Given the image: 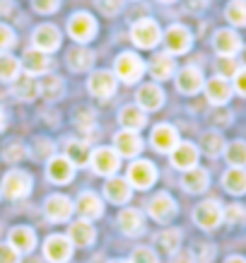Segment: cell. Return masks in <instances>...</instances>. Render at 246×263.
Here are the masks:
<instances>
[{
    "label": "cell",
    "instance_id": "6da1fadb",
    "mask_svg": "<svg viewBox=\"0 0 246 263\" xmlns=\"http://www.w3.org/2000/svg\"><path fill=\"white\" fill-rule=\"evenodd\" d=\"M130 41L138 48H155L162 41V29L152 17H143L130 24Z\"/></svg>",
    "mask_w": 246,
    "mask_h": 263
},
{
    "label": "cell",
    "instance_id": "7a4b0ae2",
    "mask_svg": "<svg viewBox=\"0 0 246 263\" xmlns=\"http://www.w3.org/2000/svg\"><path fill=\"white\" fill-rule=\"evenodd\" d=\"M143 72H145L143 58L130 53V51L121 53V56L116 58V63H113V75H116V80L126 82V85H135V82L143 78Z\"/></svg>",
    "mask_w": 246,
    "mask_h": 263
},
{
    "label": "cell",
    "instance_id": "3957f363",
    "mask_svg": "<svg viewBox=\"0 0 246 263\" xmlns=\"http://www.w3.org/2000/svg\"><path fill=\"white\" fill-rule=\"evenodd\" d=\"M68 34L75 44H89L97 36V20L89 12H75L68 20Z\"/></svg>",
    "mask_w": 246,
    "mask_h": 263
},
{
    "label": "cell",
    "instance_id": "277c9868",
    "mask_svg": "<svg viewBox=\"0 0 246 263\" xmlns=\"http://www.w3.org/2000/svg\"><path fill=\"white\" fill-rule=\"evenodd\" d=\"M162 39H164L167 53L181 56V53H188L191 44H193V34L183 24H172V27H167V32L162 34Z\"/></svg>",
    "mask_w": 246,
    "mask_h": 263
},
{
    "label": "cell",
    "instance_id": "5b68a950",
    "mask_svg": "<svg viewBox=\"0 0 246 263\" xmlns=\"http://www.w3.org/2000/svg\"><path fill=\"white\" fill-rule=\"evenodd\" d=\"M32 191V176L27 172H8L5 179H3V196L10 200H20V198H27Z\"/></svg>",
    "mask_w": 246,
    "mask_h": 263
},
{
    "label": "cell",
    "instance_id": "8992f818",
    "mask_svg": "<svg viewBox=\"0 0 246 263\" xmlns=\"http://www.w3.org/2000/svg\"><path fill=\"white\" fill-rule=\"evenodd\" d=\"M193 220H196V224L200 230H215L224 220V210L217 200H203L193 210Z\"/></svg>",
    "mask_w": 246,
    "mask_h": 263
},
{
    "label": "cell",
    "instance_id": "52a82bcc",
    "mask_svg": "<svg viewBox=\"0 0 246 263\" xmlns=\"http://www.w3.org/2000/svg\"><path fill=\"white\" fill-rule=\"evenodd\" d=\"M92 169L102 176H113L121 167V155L113 147H97L92 150V160H89Z\"/></svg>",
    "mask_w": 246,
    "mask_h": 263
},
{
    "label": "cell",
    "instance_id": "ba28073f",
    "mask_svg": "<svg viewBox=\"0 0 246 263\" xmlns=\"http://www.w3.org/2000/svg\"><path fill=\"white\" fill-rule=\"evenodd\" d=\"M32 44L41 53H53L61 48V29L56 24H39L32 34Z\"/></svg>",
    "mask_w": 246,
    "mask_h": 263
},
{
    "label": "cell",
    "instance_id": "9c48e42d",
    "mask_svg": "<svg viewBox=\"0 0 246 263\" xmlns=\"http://www.w3.org/2000/svg\"><path fill=\"white\" fill-rule=\"evenodd\" d=\"M128 183L135 189H150L152 183L157 181V167L147 160H135L128 167Z\"/></svg>",
    "mask_w": 246,
    "mask_h": 263
},
{
    "label": "cell",
    "instance_id": "30bf717a",
    "mask_svg": "<svg viewBox=\"0 0 246 263\" xmlns=\"http://www.w3.org/2000/svg\"><path fill=\"white\" fill-rule=\"evenodd\" d=\"M116 87H119V80H116V75L109 70H94L87 80L89 95L99 97V99H109V97L116 92Z\"/></svg>",
    "mask_w": 246,
    "mask_h": 263
},
{
    "label": "cell",
    "instance_id": "8fae6325",
    "mask_svg": "<svg viewBox=\"0 0 246 263\" xmlns=\"http://www.w3.org/2000/svg\"><path fill=\"white\" fill-rule=\"evenodd\" d=\"M75 213V203H72L68 196H48L46 203H44V215L51 220V222H65L70 220V215Z\"/></svg>",
    "mask_w": 246,
    "mask_h": 263
},
{
    "label": "cell",
    "instance_id": "7c38bea8",
    "mask_svg": "<svg viewBox=\"0 0 246 263\" xmlns=\"http://www.w3.org/2000/svg\"><path fill=\"white\" fill-rule=\"evenodd\" d=\"M44 256L51 263H65L72 256V241L63 234H51L44 241Z\"/></svg>",
    "mask_w": 246,
    "mask_h": 263
},
{
    "label": "cell",
    "instance_id": "4fadbf2b",
    "mask_svg": "<svg viewBox=\"0 0 246 263\" xmlns=\"http://www.w3.org/2000/svg\"><path fill=\"white\" fill-rule=\"evenodd\" d=\"M213 46L217 51V56L234 58L241 51V36L234 29H220V32H215Z\"/></svg>",
    "mask_w": 246,
    "mask_h": 263
},
{
    "label": "cell",
    "instance_id": "5bb4252c",
    "mask_svg": "<svg viewBox=\"0 0 246 263\" xmlns=\"http://www.w3.org/2000/svg\"><path fill=\"white\" fill-rule=\"evenodd\" d=\"M176 87L181 95H198L200 89L205 87V80H203V72L193 65H186L183 70H179L176 75Z\"/></svg>",
    "mask_w": 246,
    "mask_h": 263
},
{
    "label": "cell",
    "instance_id": "9a60e30c",
    "mask_svg": "<svg viewBox=\"0 0 246 263\" xmlns=\"http://www.w3.org/2000/svg\"><path fill=\"white\" fill-rule=\"evenodd\" d=\"M150 143H152V147L159 152H172L176 145H179V130H176L174 126H169V123H159V126H155V130H152Z\"/></svg>",
    "mask_w": 246,
    "mask_h": 263
},
{
    "label": "cell",
    "instance_id": "2e32d148",
    "mask_svg": "<svg viewBox=\"0 0 246 263\" xmlns=\"http://www.w3.org/2000/svg\"><path fill=\"white\" fill-rule=\"evenodd\" d=\"M147 213H150V217H155L157 222H169V220L176 215V203L169 193H157V196L147 203Z\"/></svg>",
    "mask_w": 246,
    "mask_h": 263
},
{
    "label": "cell",
    "instance_id": "e0dca14e",
    "mask_svg": "<svg viewBox=\"0 0 246 263\" xmlns=\"http://www.w3.org/2000/svg\"><path fill=\"white\" fill-rule=\"evenodd\" d=\"M169 155H172V164L181 172L198 167V147L193 143H179Z\"/></svg>",
    "mask_w": 246,
    "mask_h": 263
},
{
    "label": "cell",
    "instance_id": "ac0fdd59",
    "mask_svg": "<svg viewBox=\"0 0 246 263\" xmlns=\"http://www.w3.org/2000/svg\"><path fill=\"white\" fill-rule=\"evenodd\" d=\"M113 150L119 152L121 157H135L143 152V140L135 130H121L113 138Z\"/></svg>",
    "mask_w": 246,
    "mask_h": 263
},
{
    "label": "cell",
    "instance_id": "d6986e66",
    "mask_svg": "<svg viewBox=\"0 0 246 263\" xmlns=\"http://www.w3.org/2000/svg\"><path fill=\"white\" fill-rule=\"evenodd\" d=\"M48 68H51V58L48 53H41L36 48H29L22 58V70L27 75H32V78H41V75H46Z\"/></svg>",
    "mask_w": 246,
    "mask_h": 263
},
{
    "label": "cell",
    "instance_id": "ffe728a7",
    "mask_svg": "<svg viewBox=\"0 0 246 263\" xmlns=\"http://www.w3.org/2000/svg\"><path fill=\"white\" fill-rule=\"evenodd\" d=\"M75 210H78V215L82 217V220H97V217H102L104 213V205L102 200H99V196L92 191H85L82 196L78 198V203H75Z\"/></svg>",
    "mask_w": 246,
    "mask_h": 263
},
{
    "label": "cell",
    "instance_id": "44dd1931",
    "mask_svg": "<svg viewBox=\"0 0 246 263\" xmlns=\"http://www.w3.org/2000/svg\"><path fill=\"white\" fill-rule=\"evenodd\" d=\"M8 239H10L8 241L10 247L17 249L20 254H29V251H34V247H36V234H34V230L32 227H24V224L12 227Z\"/></svg>",
    "mask_w": 246,
    "mask_h": 263
},
{
    "label": "cell",
    "instance_id": "7402d4cb",
    "mask_svg": "<svg viewBox=\"0 0 246 263\" xmlns=\"http://www.w3.org/2000/svg\"><path fill=\"white\" fill-rule=\"evenodd\" d=\"M162 104H164V92H162L159 85L147 82V85H143V87L138 89V106L143 111H155Z\"/></svg>",
    "mask_w": 246,
    "mask_h": 263
},
{
    "label": "cell",
    "instance_id": "603a6c76",
    "mask_svg": "<svg viewBox=\"0 0 246 263\" xmlns=\"http://www.w3.org/2000/svg\"><path fill=\"white\" fill-rule=\"evenodd\" d=\"M205 97H207V102L215 104V106H222V104L230 102V97H232V85L230 80H224V78H213V80H207L205 82Z\"/></svg>",
    "mask_w": 246,
    "mask_h": 263
},
{
    "label": "cell",
    "instance_id": "cb8c5ba5",
    "mask_svg": "<svg viewBox=\"0 0 246 263\" xmlns=\"http://www.w3.org/2000/svg\"><path fill=\"white\" fill-rule=\"evenodd\" d=\"M130 193H133V186L128 183V179H121V176H111L109 181L104 183V196L111 200V203H128L130 200Z\"/></svg>",
    "mask_w": 246,
    "mask_h": 263
},
{
    "label": "cell",
    "instance_id": "d4e9b609",
    "mask_svg": "<svg viewBox=\"0 0 246 263\" xmlns=\"http://www.w3.org/2000/svg\"><path fill=\"white\" fill-rule=\"evenodd\" d=\"M46 174L53 183H70L72 174H75V167H72V162L68 157H51Z\"/></svg>",
    "mask_w": 246,
    "mask_h": 263
},
{
    "label": "cell",
    "instance_id": "484cf974",
    "mask_svg": "<svg viewBox=\"0 0 246 263\" xmlns=\"http://www.w3.org/2000/svg\"><path fill=\"white\" fill-rule=\"evenodd\" d=\"M119 123L123 126V130H140V128L147 126V116H145V111L140 109V106H135V104H128V106H123L119 114Z\"/></svg>",
    "mask_w": 246,
    "mask_h": 263
},
{
    "label": "cell",
    "instance_id": "4316f807",
    "mask_svg": "<svg viewBox=\"0 0 246 263\" xmlns=\"http://www.w3.org/2000/svg\"><path fill=\"white\" fill-rule=\"evenodd\" d=\"M94 237H97V232L89 220H78L68 230V239L72 241V247H89L94 241Z\"/></svg>",
    "mask_w": 246,
    "mask_h": 263
},
{
    "label": "cell",
    "instance_id": "83f0119b",
    "mask_svg": "<svg viewBox=\"0 0 246 263\" xmlns=\"http://www.w3.org/2000/svg\"><path fill=\"white\" fill-rule=\"evenodd\" d=\"M176 70V63H174V56L172 53H157V56H152L150 61V72L155 80H169Z\"/></svg>",
    "mask_w": 246,
    "mask_h": 263
},
{
    "label": "cell",
    "instance_id": "f1b7e54d",
    "mask_svg": "<svg viewBox=\"0 0 246 263\" xmlns=\"http://www.w3.org/2000/svg\"><path fill=\"white\" fill-rule=\"evenodd\" d=\"M36 85H39V97H44L48 102H56L63 97L65 85L56 75H41V78H36Z\"/></svg>",
    "mask_w": 246,
    "mask_h": 263
},
{
    "label": "cell",
    "instance_id": "f546056e",
    "mask_svg": "<svg viewBox=\"0 0 246 263\" xmlns=\"http://www.w3.org/2000/svg\"><path fill=\"white\" fill-rule=\"evenodd\" d=\"M207 183H210V176H207L205 169L193 167V169H188V172H183L181 186L188 193H203L207 189Z\"/></svg>",
    "mask_w": 246,
    "mask_h": 263
},
{
    "label": "cell",
    "instance_id": "4dcf8cb0",
    "mask_svg": "<svg viewBox=\"0 0 246 263\" xmlns=\"http://www.w3.org/2000/svg\"><path fill=\"white\" fill-rule=\"evenodd\" d=\"M224 191H230L232 196H241L246 193V169L244 167H230L222 176Z\"/></svg>",
    "mask_w": 246,
    "mask_h": 263
},
{
    "label": "cell",
    "instance_id": "1f68e13d",
    "mask_svg": "<svg viewBox=\"0 0 246 263\" xmlns=\"http://www.w3.org/2000/svg\"><path fill=\"white\" fill-rule=\"evenodd\" d=\"M143 215H140V210H135V208H126V210H121L119 215V227L123 234L128 237H135V234H140L143 232Z\"/></svg>",
    "mask_w": 246,
    "mask_h": 263
},
{
    "label": "cell",
    "instance_id": "d6a6232c",
    "mask_svg": "<svg viewBox=\"0 0 246 263\" xmlns=\"http://www.w3.org/2000/svg\"><path fill=\"white\" fill-rule=\"evenodd\" d=\"M65 157L72 162V167H85L92 160V147L85 140H70L65 147Z\"/></svg>",
    "mask_w": 246,
    "mask_h": 263
},
{
    "label": "cell",
    "instance_id": "836d02e7",
    "mask_svg": "<svg viewBox=\"0 0 246 263\" xmlns=\"http://www.w3.org/2000/svg\"><path fill=\"white\" fill-rule=\"evenodd\" d=\"M94 63V53L85 46H75L72 51H68V68L75 72H85L92 68Z\"/></svg>",
    "mask_w": 246,
    "mask_h": 263
},
{
    "label": "cell",
    "instance_id": "e575fe53",
    "mask_svg": "<svg viewBox=\"0 0 246 263\" xmlns=\"http://www.w3.org/2000/svg\"><path fill=\"white\" fill-rule=\"evenodd\" d=\"M22 72V63L10 53H0V80L3 82H15Z\"/></svg>",
    "mask_w": 246,
    "mask_h": 263
},
{
    "label": "cell",
    "instance_id": "d590c367",
    "mask_svg": "<svg viewBox=\"0 0 246 263\" xmlns=\"http://www.w3.org/2000/svg\"><path fill=\"white\" fill-rule=\"evenodd\" d=\"M15 95L24 102H32L34 97H39V85H36V78L32 75H20L15 80Z\"/></svg>",
    "mask_w": 246,
    "mask_h": 263
},
{
    "label": "cell",
    "instance_id": "8d00e7d4",
    "mask_svg": "<svg viewBox=\"0 0 246 263\" xmlns=\"http://www.w3.org/2000/svg\"><path fill=\"white\" fill-rule=\"evenodd\" d=\"M224 17L232 27H246V0H232L224 8Z\"/></svg>",
    "mask_w": 246,
    "mask_h": 263
},
{
    "label": "cell",
    "instance_id": "74e56055",
    "mask_svg": "<svg viewBox=\"0 0 246 263\" xmlns=\"http://www.w3.org/2000/svg\"><path fill=\"white\" fill-rule=\"evenodd\" d=\"M224 157L230 162V167H244L246 164V143L244 140H234L224 147Z\"/></svg>",
    "mask_w": 246,
    "mask_h": 263
},
{
    "label": "cell",
    "instance_id": "f35d334b",
    "mask_svg": "<svg viewBox=\"0 0 246 263\" xmlns=\"http://www.w3.org/2000/svg\"><path fill=\"white\" fill-rule=\"evenodd\" d=\"M200 145H203V152H205V155H210V157H217V155L224 150V140H222V136H220V133H205Z\"/></svg>",
    "mask_w": 246,
    "mask_h": 263
},
{
    "label": "cell",
    "instance_id": "ab89813d",
    "mask_svg": "<svg viewBox=\"0 0 246 263\" xmlns=\"http://www.w3.org/2000/svg\"><path fill=\"white\" fill-rule=\"evenodd\" d=\"M179 244H181V232L179 230H167L159 234V247L164 249L167 254H174L179 249Z\"/></svg>",
    "mask_w": 246,
    "mask_h": 263
},
{
    "label": "cell",
    "instance_id": "60d3db41",
    "mask_svg": "<svg viewBox=\"0 0 246 263\" xmlns=\"http://www.w3.org/2000/svg\"><path fill=\"white\" fill-rule=\"evenodd\" d=\"M215 68H217V75H220V78H224V80H230V78H234V75H237V70H239L237 61H234V58H224V56L217 58V63H215Z\"/></svg>",
    "mask_w": 246,
    "mask_h": 263
},
{
    "label": "cell",
    "instance_id": "b9f144b4",
    "mask_svg": "<svg viewBox=\"0 0 246 263\" xmlns=\"http://www.w3.org/2000/svg\"><path fill=\"white\" fill-rule=\"evenodd\" d=\"M17 44L15 39V32H12V27L10 24H3L0 22V53H8L10 48Z\"/></svg>",
    "mask_w": 246,
    "mask_h": 263
},
{
    "label": "cell",
    "instance_id": "7bdbcfd3",
    "mask_svg": "<svg viewBox=\"0 0 246 263\" xmlns=\"http://www.w3.org/2000/svg\"><path fill=\"white\" fill-rule=\"evenodd\" d=\"M224 220L230 224H244L246 222V208L244 205H230V208H224Z\"/></svg>",
    "mask_w": 246,
    "mask_h": 263
},
{
    "label": "cell",
    "instance_id": "ee69618b",
    "mask_svg": "<svg viewBox=\"0 0 246 263\" xmlns=\"http://www.w3.org/2000/svg\"><path fill=\"white\" fill-rule=\"evenodd\" d=\"M32 8L39 15H53L61 8V0H32Z\"/></svg>",
    "mask_w": 246,
    "mask_h": 263
},
{
    "label": "cell",
    "instance_id": "f6af8a7d",
    "mask_svg": "<svg viewBox=\"0 0 246 263\" xmlns=\"http://www.w3.org/2000/svg\"><path fill=\"white\" fill-rule=\"evenodd\" d=\"M130 263H157V256H155V251L147 247H138L133 251V256H130Z\"/></svg>",
    "mask_w": 246,
    "mask_h": 263
},
{
    "label": "cell",
    "instance_id": "bcb514c9",
    "mask_svg": "<svg viewBox=\"0 0 246 263\" xmlns=\"http://www.w3.org/2000/svg\"><path fill=\"white\" fill-rule=\"evenodd\" d=\"M121 5H123V0H97V8L102 10L106 17H113L121 12Z\"/></svg>",
    "mask_w": 246,
    "mask_h": 263
},
{
    "label": "cell",
    "instance_id": "7dc6e473",
    "mask_svg": "<svg viewBox=\"0 0 246 263\" xmlns=\"http://www.w3.org/2000/svg\"><path fill=\"white\" fill-rule=\"evenodd\" d=\"M0 263H20V251L10 244H0Z\"/></svg>",
    "mask_w": 246,
    "mask_h": 263
},
{
    "label": "cell",
    "instance_id": "c3c4849f",
    "mask_svg": "<svg viewBox=\"0 0 246 263\" xmlns=\"http://www.w3.org/2000/svg\"><path fill=\"white\" fill-rule=\"evenodd\" d=\"M22 157H24V147L20 143L8 145V147H5V155H3V160H8V162H17V160H22Z\"/></svg>",
    "mask_w": 246,
    "mask_h": 263
},
{
    "label": "cell",
    "instance_id": "681fc988",
    "mask_svg": "<svg viewBox=\"0 0 246 263\" xmlns=\"http://www.w3.org/2000/svg\"><path fill=\"white\" fill-rule=\"evenodd\" d=\"M75 123H78L82 130H89L92 128V123H94V114L89 111V109H85V111L78 114V119H75Z\"/></svg>",
    "mask_w": 246,
    "mask_h": 263
},
{
    "label": "cell",
    "instance_id": "f907efd6",
    "mask_svg": "<svg viewBox=\"0 0 246 263\" xmlns=\"http://www.w3.org/2000/svg\"><path fill=\"white\" fill-rule=\"evenodd\" d=\"M234 89L241 97H246V68H239L237 75H234Z\"/></svg>",
    "mask_w": 246,
    "mask_h": 263
},
{
    "label": "cell",
    "instance_id": "816d5d0a",
    "mask_svg": "<svg viewBox=\"0 0 246 263\" xmlns=\"http://www.w3.org/2000/svg\"><path fill=\"white\" fill-rule=\"evenodd\" d=\"M207 5V0H188V8L193 10V12H198V10H203Z\"/></svg>",
    "mask_w": 246,
    "mask_h": 263
},
{
    "label": "cell",
    "instance_id": "f5cc1de1",
    "mask_svg": "<svg viewBox=\"0 0 246 263\" xmlns=\"http://www.w3.org/2000/svg\"><path fill=\"white\" fill-rule=\"evenodd\" d=\"M174 263H196V261H193L191 254H179V256H174Z\"/></svg>",
    "mask_w": 246,
    "mask_h": 263
},
{
    "label": "cell",
    "instance_id": "db71d44e",
    "mask_svg": "<svg viewBox=\"0 0 246 263\" xmlns=\"http://www.w3.org/2000/svg\"><path fill=\"white\" fill-rule=\"evenodd\" d=\"M224 263H246V258H241V256H232V258H227Z\"/></svg>",
    "mask_w": 246,
    "mask_h": 263
},
{
    "label": "cell",
    "instance_id": "11a10c76",
    "mask_svg": "<svg viewBox=\"0 0 246 263\" xmlns=\"http://www.w3.org/2000/svg\"><path fill=\"white\" fill-rule=\"evenodd\" d=\"M3 126H5V114H3V109H0V130H3Z\"/></svg>",
    "mask_w": 246,
    "mask_h": 263
},
{
    "label": "cell",
    "instance_id": "9f6ffc18",
    "mask_svg": "<svg viewBox=\"0 0 246 263\" xmlns=\"http://www.w3.org/2000/svg\"><path fill=\"white\" fill-rule=\"evenodd\" d=\"M159 3H176V0H159Z\"/></svg>",
    "mask_w": 246,
    "mask_h": 263
},
{
    "label": "cell",
    "instance_id": "6f0895ef",
    "mask_svg": "<svg viewBox=\"0 0 246 263\" xmlns=\"http://www.w3.org/2000/svg\"><path fill=\"white\" fill-rule=\"evenodd\" d=\"M111 263H130V261H111Z\"/></svg>",
    "mask_w": 246,
    "mask_h": 263
}]
</instances>
